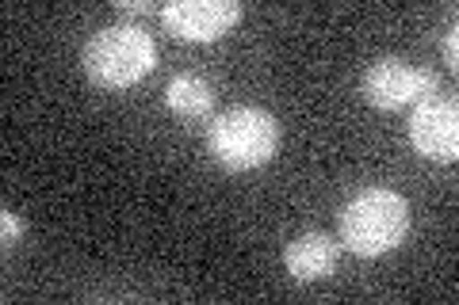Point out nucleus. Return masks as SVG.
Returning a JSON list of instances; mask_svg holds the SVG:
<instances>
[{"label": "nucleus", "mask_w": 459, "mask_h": 305, "mask_svg": "<svg viewBox=\"0 0 459 305\" xmlns=\"http://www.w3.org/2000/svg\"><path fill=\"white\" fill-rule=\"evenodd\" d=\"M119 12H126V16H150V12H161V8L150 4V0H138V4H134V0H123Z\"/></svg>", "instance_id": "nucleus-10"}, {"label": "nucleus", "mask_w": 459, "mask_h": 305, "mask_svg": "<svg viewBox=\"0 0 459 305\" xmlns=\"http://www.w3.org/2000/svg\"><path fill=\"white\" fill-rule=\"evenodd\" d=\"M406 233L410 202L391 187H364L341 207V244L352 256H386L406 241Z\"/></svg>", "instance_id": "nucleus-1"}, {"label": "nucleus", "mask_w": 459, "mask_h": 305, "mask_svg": "<svg viewBox=\"0 0 459 305\" xmlns=\"http://www.w3.org/2000/svg\"><path fill=\"white\" fill-rule=\"evenodd\" d=\"M444 50H448V62L455 65V57H459V42H455V31H448V38H444Z\"/></svg>", "instance_id": "nucleus-11"}, {"label": "nucleus", "mask_w": 459, "mask_h": 305, "mask_svg": "<svg viewBox=\"0 0 459 305\" xmlns=\"http://www.w3.org/2000/svg\"><path fill=\"white\" fill-rule=\"evenodd\" d=\"M360 92L376 111H402L433 99L440 92V77L425 65L402 62V57H383L364 72Z\"/></svg>", "instance_id": "nucleus-4"}, {"label": "nucleus", "mask_w": 459, "mask_h": 305, "mask_svg": "<svg viewBox=\"0 0 459 305\" xmlns=\"http://www.w3.org/2000/svg\"><path fill=\"white\" fill-rule=\"evenodd\" d=\"M280 149V123L276 114L261 107H230L214 114L207 126V153L226 172H253L268 165Z\"/></svg>", "instance_id": "nucleus-2"}, {"label": "nucleus", "mask_w": 459, "mask_h": 305, "mask_svg": "<svg viewBox=\"0 0 459 305\" xmlns=\"http://www.w3.org/2000/svg\"><path fill=\"white\" fill-rule=\"evenodd\" d=\"M0 225H4V249L20 244V237H23V217H16L12 210H0Z\"/></svg>", "instance_id": "nucleus-9"}, {"label": "nucleus", "mask_w": 459, "mask_h": 305, "mask_svg": "<svg viewBox=\"0 0 459 305\" xmlns=\"http://www.w3.org/2000/svg\"><path fill=\"white\" fill-rule=\"evenodd\" d=\"M157 65V42L138 23H111L84 42V72L100 89H131Z\"/></svg>", "instance_id": "nucleus-3"}, {"label": "nucleus", "mask_w": 459, "mask_h": 305, "mask_svg": "<svg viewBox=\"0 0 459 305\" xmlns=\"http://www.w3.org/2000/svg\"><path fill=\"white\" fill-rule=\"evenodd\" d=\"M241 4L238 0H172L161 8V23L177 38L188 42H214L230 27H238Z\"/></svg>", "instance_id": "nucleus-6"}, {"label": "nucleus", "mask_w": 459, "mask_h": 305, "mask_svg": "<svg viewBox=\"0 0 459 305\" xmlns=\"http://www.w3.org/2000/svg\"><path fill=\"white\" fill-rule=\"evenodd\" d=\"M410 145L425 161L452 165L459 157V107L455 99H425L410 114Z\"/></svg>", "instance_id": "nucleus-5"}, {"label": "nucleus", "mask_w": 459, "mask_h": 305, "mask_svg": "<svg viewBox=\"0 0 459 305\" xmlns=\"http://www.w3.org/2000/svg\"><path fill=\"white\" fill-rule=\"evenodd\" d=\"M211 104H214V92L207 77H199V72H177L165 89V107L172 114H180V119H204Z\"/></svg>", "instance_id": "nucleus-8"}, {"label": "nucleus", "mask_w": 459, "mask_h": 305, "mask_svg": "<svg viewBox=\"0 0 459 305\" xmlns=\"http://www.w3.org/2000/svg\"><path fill=\"white\" fill-rule=\"evenodd\" d=\"M341 244L329 233H299L283 244V267L295 283H318L337 271Z\"/></svg>", "instance_id": "nucleus-7"}]
</instances>
